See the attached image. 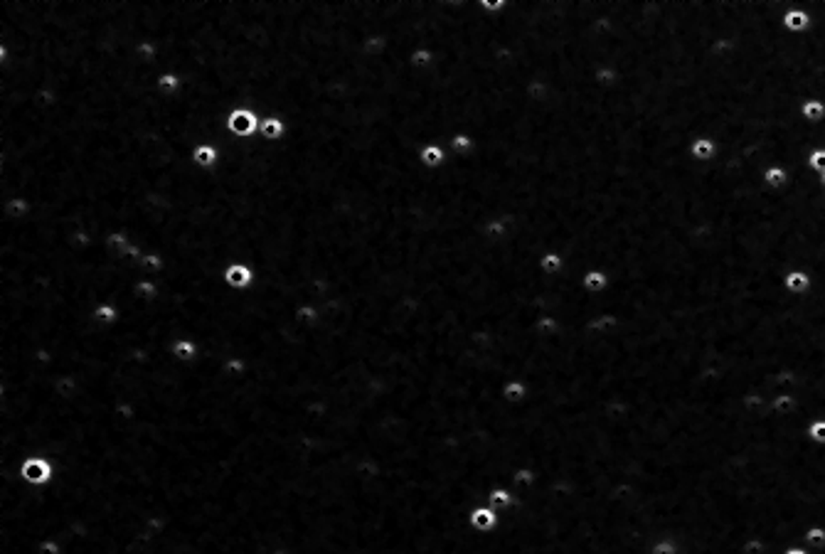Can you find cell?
Here are the masks:
<instances>
[{
  "mask_svg": "<svg viewBox=\"0 0 825 554\" xmlns=\"http://www.w3.org/2000/svg\"><path fill=\"white\" fill-rule=\"evenodd\" d=\"M582 286L589 291V294H601V291L609 286V274H606L604 269H589V271L582 276Z\"/></svg>",
  "mask_w": 825,
  "mask_h": 554,
  "instance_id": "ac0fdd59",
  "label": "cell"
},
{
  "mask_svg": "<svg viewBox=\"0 0 825 554\" xmlns=\"http://www.w3.org/2000/svg\"><path fill=\"white\" fill-rule=\"evenodd\" d=\"M719 155V141L710 136H697L690 143V158L695 163H712Z\"/></svg>",
  "mask_w": 825,
  "mask_h": 554,
  "instance_id": "8992f818",
  "label": "cell"
},
{
  "mask_svg": "<svg viewBox=\"0 0 825 554\" xmlns=\"http://www.w3.org/2000/svg\"><path fill=\"white\" fill-rule=\"evenodd\" d=\"M503 394L508 402H522V399H525V385H522V382H508Z\"/></svg>",
  "mask_w": 825,
  "mask_h": 554,
  "instance_id": "44dd1931",
  "label": "cell"
},
{
  "mask_svg": "<svg viewBox=\"0 0 825 554\" xmlns=\"http://www.w3.org/2000/svg\"><path fill=\"white\" fill-rule=\"evenodd\" d=\"M32 212H35V204H32V200H28V198H10V200H3V202H0V217H6V220L25 222L32 217Z\"/></svg>",
  "mask_w": 825,
  "mask_h": 554,
  "instance_id": "5b68a950",
  "label": "cell"
},
{
  "mask_svg": "<svg viewBox=\"0 0 825 554\" xmlns=\"http://www.w3.org/2000/svg\"><path fill=\"white\" fill-rule=\"evenodd\" d=\"M788 554H803V552H801V549H791Z\"/></svg>",
  "mask_w": 825,
  "mask_h": 554,
  "instance_id": "cb8c5ba5",
  "label": "cell"
},
{
  "mask_svg": "<svg viewBox=\"0 0 825 554\" xmlns=\"http://www.w3.org/2000/svg\"><path fill=\"white\" fill-rule=\"evenodd\" d=\"M806 434H808V439L815 446H825V419H813L808 424V429H806Z\"/></svg>",
  "mask_w": 825,
  "mask_h": 554,
  "instance_id": "d6986e66",
  "label": "cell"
},
{
  "mask_svg": "<svg viewBox=\"0 0 825 554\" xmlns=\"http://www.w3.org/2000/svg\"><path fill=\"white\" fill-rule=\"evenodd\" d=\"M259 126H261V113H256L254 108H249V106L232 108L225 119L227 133H232V136H237V138L256 136V133H259Z\"/></svg>",
  "mask_w": 825,
  "mask_h": 554,
  "instance_id": "7a4b0ae2",
  "label": "cell"
},
{
  "mask_svg": "<svg viewBox=\"0 0 825 554\" xmlns=\"http://www.w3.org/2000/svg\"><path fill=\"white\" fill-rule=\"evenodd\" d=\"M193 163L198 165L200 170H215L217 165H220V151H217L215 143H209V141L198 143L193 151Z\"/></svg>",
  "mask_w": 825,
  "mask_h": 554,
  "instance_id": "9c48e42d",
  "label": "cell"
},
{
  "mask_svg": "<svg viewBox=\"0 0 825 554\" xmlns=\"http://www.w3.org/2000/svg\"><path fill=\"white\" fill-rule=\"evenodd\" d=\"M222 281H225L227 289H232V291H249L252 286H254L256 274L247 261H234V264H229L225 269Z\"/></svg>",
  "mask_w": 825,
  "mask_h": 554,
  "instance_id": "3957f363",
  "label": "cell"
},
{
  "mask_svg": "<svg viewBox=\"0 0 825 554\" xmlns=\"http://www.w3.org/2000/svg\"><path fill=\"white\" fill-rule=\"evenodd\" d=\"M409 64H412L414 69H419V72H424V69H431L436 64V55L431 47H426L424 42L421 45H417L412 50V55H409Z\"/></svg>",
  "mask_w": 825,
  "mask_h": 554,
  "instance_id": "e0dca14e",
  "label": "cell"
},
{
  "mask_svg": "<svg viewBox=\"0 0 825 554\" xmlns=\"http://www.w3.org/2000/svg\"><path fill=\"white\" fill-rule=\"evenodd\" d=\"M761 178H764V182H766V187H769V190H784V187L788 185V180H791L788 170H786L781 163L766 165Z\"/></svg>",
  "mask_w": 825,
  "mask_h": 554,
  "instance_id": "5bb4252c",
  "label": "cell"
},
{
  "mask_svg": "<svg viewBox=\"0 0 825 554\" xmlns=\"http://www.w3.org/2000/svg\"><path fill=\"white\" fill-rule=\"evenodd\" d=\"M793 407H796V397H793V394H781V397H776V399H774V412H779V414L781 412L788 414Z\"/></svg>",
  "mask_w": 825,
  "mask_h": 554,
  "instance_id": "7402d4cb",
  "label": "cell"
},
{
  "mask_svg": "<svg viewBox=\"0 0 825 554\" xmlns=\"http://www.w3.org/2000/svg\"><path fill=\"white\" fill-rule=\"evenodd\" d=\"M441 146L446 148L448 153H453V155H458V158H464V155H471L475 151V138L471 133H466V131H458V133L448 136V141H444Z\"/></svg>",
  "mask_w": 825,
  "mask_h": 554,
  "instance_id": "8fae6325",
  "label": "cell"
},
{
  "mask_svg": "<svg viewBox=\"0 0 825 554\" xmlns=\"http://www.w3.org/2000/svg\"><path fill=\"white\" fill-rule=\"evenodd\" d=\"M537 266H540V271H542L544 276H560V274L565 271V256H562L560 251H544V254L540 256V261H537Z\"/></svg>",
  "mask_w": 825,
  "mask_h": 554,
  "instance_id": "2e32d148",
  "label": "cell"
},
{
  "mask_svg": "<svg viewBox=\"0 0 825 554\" xmlns=\"http://www.w3.org/2000/svg\"><path fill=\"white\" fill-rule=\"evenodd\" d=\"M468 522L475 527V530L488 532V530H493V527H495V522H497V515H495V510H493L491 505H478V508H473V510H471V515H468Z\"/></svg>",
  "mask_w": 825,
  "mask_h": 554,
  "instance_id": "4fadbf2b",
  "label": "cell"
},
{
  "mask_svg": "<svg viewBox=\"0 0 825 554\" xmlns=\"http://www.w3.org/2000/svg\"><path fill=\"white\" fill-rule=\"evenodd\" d=\"M419 163L426 170H439L446 163V148L441 143H426V146L419 148Z\"/></svg>",
  "mask_w": 825,
  "mask_h": 554,
  "instance_id": "30bf717a",
  "label": "cell"
},
{
  "mask_svg": "<svg viewBox=\"0 0 825 554\" xmlns=\"http://www.w3.org/2000/svg\"><path fill=\"white\" fill-rule=\"evenodd\" d=\"M806 539L813 544H823L825 542V527H810L808 532H806Z\"/></svg>",
  "mask_w": 825,
  "mask_h": 554,
  "instance_id": "603a6c76",
  "label": "cell"
},
{
  "mask_svg": "<svg viewBox=\"0 0 825 554\" xmlns=\"http://www.w3.org/2000/svg\"><path fill=\"white\" fill-rule=\"evenodd\" d=\"M259 136L264 141L278 143L289 136V124L281 119V116H274V113H264L261 116V126H259Z\"/></svg>",
  "mask_w": 825,
  "mask_h": 554,
  "instance_id": "52a82bcc",
  "label": "cell"
},
{
  "mask_svg": "<svg viewBox=\"0 0 825 554\" xmlns=\"http://www.w3.org/2000/svg\"><path fill=\"white\" fill-rule=\"evenodd\" d=\"M784 28H786V32H791V35L808 32L810 15L806 12V8H803L801 3H793V6L784 12Z\"/></svg>",
  "mask_w": 825,
  "mask_h": 554,
  "instance_id": "ba28073f",
  "label": "cell"
},
{
  "mask_svg": "<svg viewBox=\"0 0 825 554\" xmlns=\"http://www.w3.org/2000/svg\"><path fill=\"white\" fill-rule=\"evenodd\" d=\"M17 475L28 488H42L55 481L57 468L50 456H28L17 464Z\"/></svg>",
  "mask_w": 825,
  "mask_h": 554,
  "instance_id": "6da1fadb",
  "label": "cell"
},
{
  "mask_svg": "<svg viewBox=\"0 0 825 554\" xmlns=\"http://www.w3.org/2000/svg\"><path fill=\"white\" fill-rule=\"evenodd\" d=\"M810 286H813V278H810V274L806 269H788L784 274V289L788 296H796V298L808 296Z\"/></svg>",
  "mask_w": 825,
  "mask_h": 554,
  "instance_id": "277c9868",
  "label": "cell"
},
{
  "mask_svg": "<svg viewBox=\"0 0 825 554\" xmlns=\"http://www.w3.org/2000/svg\"><path fill=\"white\" fill-rule=\"evenodd\" d=\"M155 86H158V91L163 94V97H176V94H180L182 91V77L178 72H160L158 79H155Z\"/></svg>",
  "mask_w": 825,
  "mask_h": 554,
  "instance_id": "9a60e30c",
  "label": "cell"
},
{
  "mask_svg": "<svg viewBox=\"0 0 825 554\" xmlns=\"http://www.w3.org/2000/svg\"><path fill=\"white\" fill-rule=\"evenodd\" d=\"M798 113H801V119L806 121V124L810 126H818L825 121V102L823 99H806V102L798 106Z\"/></svg>",
  "mask_w": 825,
  "mask_h": 554,
  "instance_id": "7c38bea8",
  "label": "cell"
},
{
  "mask_svg": "<svg viewBox=\"0 0 825 554\" xmlns=\"http://www.w3.org/2000/svg\"><path fill=\"white\" fill-rule=\"evenodd\" d=\"M806 160H808L810 170H813L815 175H823L825 173V148H813Z\"/></svg>",
  "mask_w": 825,
  "mask_h": 554,
  "instance_id": "ffe728a7",
  "label": "cell"
}]
</instances>
